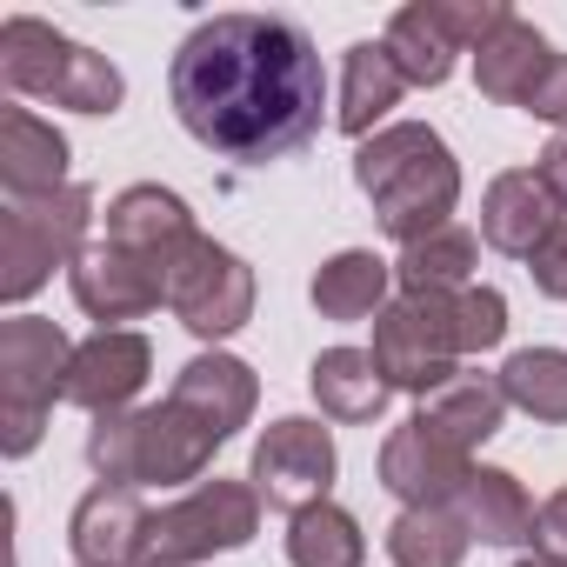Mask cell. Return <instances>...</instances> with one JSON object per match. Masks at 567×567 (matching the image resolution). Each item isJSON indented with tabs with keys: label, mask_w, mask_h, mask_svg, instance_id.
<instances>
[{
	"label": "cell",
	"mask_w": 567,
	"mask_h": 567,
	"mask_svg": "<svg viewBox=\"0 0 567 567\" xmlns=\"http://www.w3.org/2000/svg\"><path fill=\"white\" fill-rule=\"evenodd\" d=\"M167 101L200 147L240 167H267L321 134L328 74L295 21L214 14L181 41L167 68Z\"/></svg>",
	"instance_id": "obj_1"
},
{
	"label": "cell",
	"mask_w": 567,
	"mask_h": 567,
	"mask_svg": "<svg viewBox=\"0 0 567 567\" xmlns=\"http://www.w3.org/2000/svg\"><path fill=\"white\" fill-rule=\"evenodd\" d=\"M354 187L374 200L381 234H394L408 247V240L447 227V214L461 200V161L447 154V141L427 121H394L354 147Z\"/></svg>",
	"instance_id": "obj_2"
},
{
	"label": "cell",
	"mask_w": 567,
	"mask_h": 567,
	"mask_svg": "<svg viewBox=\"0 0 567 567\" xmlns=\"http://www.w3.org/2000/svg\"><path fill=\"white\" fill-rule=\"evenodd\" d=\"M220 434L187 414L181 401H161V408H121V414H101L87 427V467L114 487H181V481H200L207 461H214Z\"/></svg>",
	"instance_id": "obj_3"
},
{
	"label": "cell",
	"mask_w": 567,
	"mask_h": 567,
	"mask_svg": "<svg viewBox=\"0 0 567 567\" xmlns=\"http://www.w3.org/2000/svg\"><path fill=\"white\" fill-rule=\"evenodd\" d=\"M0 81L28 101H54V107H74V114H114L127 101V81L107 54L68 41L61 28H48L34 14L0 21Z\"/></svg>",
	"instance_id": "obj_4"
},
{
	"label": "cell",
	"mask_w": 567,
	"mask_h": 567,
	"mask_svg": "<svg viewBox=\"0 0 567 567\" xmlns=\"http://www.w3.org/2000/svg\"><path fill=\"white\" fill-rule=\"evenodd\" d=\"M68 374H74L68 328H54L41 315L0 321V454L8 461L41 447L48 408L68 401Z\"/></svg>",
	"instance_id": "obj_5"
},
{
	"label": "cell",
	"mask_w": 567,
	"mask_h": 567,
	"mask_svg": "<svg viewBox=\"0 0 567 567\" xmlns=\"http://www.w3.org/2000/svg\"><path fill=\"white\" fill-rule=\"evenodd\" d=\"M87 220H94V187H61L0 207V301L21 308L54 280V267H74L87 254Z\"/></svg>",
	"instance_id": "obj_6"
},
{
	"label": "cell",
	"mask_w": 567,
	"mask_h": 567,
	"mask_svg": "<svg viewBox=\"0 0 567 567\" xmlns=\"http://www.w3.org/2000/svg\"><path fill=\"white\" fill-rule=\"evenodd\" d=\"M260 534V494L254 481H194L181 501H167L147 527L141 567H194L207 554H234Z\"/></svg>",
	"instance_id": "obj_7"
},
{
	"label": "cell",
	"mask_w": 567,
	"mask_h": 567,
	"mask_svg": "<svg viewBox=\"0 0 567 567\" xmlns=\"http://www.w3.org/2000/svg\"><path fill=\"white\" fill-rule=\"evenodd\" d=\"M388 388L427 401L441 381L461 374V334H454V295H394L374 315V348Z\"/></svg>",
	"instance_id": "obj_8"
},
{
	"label": "cell",
	"mask_w": 567,
	"mask_h": 567,
	"mask_svg": "<svg viewBox=\"0 0 567 567\" xmlns=\"http://www.w3.org/2000/svg\"><path fill=\"white\" fill-rule=\"evenodd\" d=\"M334 474H341L334 434H328L321 421H308V414H280V421H267L260 441H254V467H247L260 507L288 514V520L308 514V507H321L328 487H334Z\"/></svg>",
	"instance_id": "obj_9"
},
{
	"label": "cell",
	"mask_w": 567,
	"mask_h": 567,
	"mask_svg": "<svg viewBox=\"0 0 567 567\" xmlns=\"http://www.w3.org/2000/svg\"><path fill=\"white\" fill-rule=\"evenodd\" d=\"M167 308H174V321H181L187 334H200V341H227V334H240V328L254 321V267H247L234 247L194 234L187 254L174 260Z\"/></svg>",
	"instance_id": "obj_10"
},
{
	"label": "cell",
	"mask_w": 567,
	"mask_h": 567,
	"mask_svg": "<svg viewBox=\"0 0 567 567\" xmlns=\"http://www.w3.org/2000/svg\"><path fill=\"white\" fill-rule=\"evenodd\" d=\"M68 288H74V308L101 328L114 321H141L167 301V267L161 260H141L114 240H94L74 267H68Z\"/></svg>",
	"instance_id": "obj_11"
},
{
	"label": "cell",
	"mask_w": 567,
	"mask_h": 567,
	"mask_svg": "<svg viewBox=\"0 0 567 567\" xmlns=\"http://www.w3.org/2000/svg\"><path fill=\"white\" fill-rule=\"evenodd\" d=\"M474 474V454H461L447 434H434L421 414L381 441V487L401 507H454Z\"/></svg>",
	"instance_id": "obj_12"
},
{
	"label": "cell",
	"mask_w": 567,
	"mask_h": 567,
	"mask_svg": "<svg viewBox=\"0 0 567 567\" xmlns=\"http://www.w3.org/2000/svg\"><path fill=\"white\" fill-rule=\"evenodd\" d=\"M560 200L547 194V181L534 167H507L487 181L481 194V240L494 254H514V260H534L554 234H560Z\"/></svg>",
	"instance_id": "obj_13"
},
{
	"label": "cell",
	"mask_w": 567,
	"mask_h": 567,
	"mask_svg": "<svg viewBox=\"0 0 567 567\" xmlns=\"http://www.w3.org/2000/svg\"><path fill=\"white\" fill-rule=\"evenodd\" d=\"M147 374H154L147 334H134V328H101V334H87V341L74 348L68 401L101 421V414H121V408L147 388Z\"/></svg>",
	"instance_id": "obj_14"
},
{
	"label": "cell",
	"mask_w": 567,
	"mask_h": 567,
	"mask_svg": "<svg viewBox=\"0 0 567 567\" xmlns=\"http://www.w3.org/2000/svg\"><path fill=\"white\" fill-rule=\"evenodd\" d=\"M147 527H154V514H147L141 487L101 481V487L81 494V507H74V520H68V547H74L81 567H141Z\"/></svg>",
	"instance_id": "obj_15"
},
{
	"label": "cell",
	"mask_w": 567,
	"mask_h": 567,
	"mask_svg": "<svg viewBox=\"0 0 567 567\" xmlns=\"http://www.w3.org/2000/svg\"><path fill=\"white\" fill-rule=\"evenodd\" d=\"M194 234H200V227H194V207H187L181 194L154 187V181L121 187V194L107 200V240L127 247V254H141V260H161L167 280H174V260L187 254Z\"/></svg>",
	"instance_id": "obj_16"
},
{
	"label": "cell",
	"mask_w": 567,
	"mask_h": 567,
	"mask_svg": "<svg viewBox=\"0 0 567 567\" xmlns=\"http://www.w3.org/2000/svg\"><path fill=\"white\" fill-rule=\"evenodd\" d=\"M0 181H8V200H41V194L74 187L68 134L54 121H41L34 107H8L0 114Z\"/></svg>",
	"instance_id": "obj_17"
},
{
	"label": "cell",
	"mask_w": 567,
	"mask_h": 567,
	"mask_svg": "<svg viewBox=\"0 0 567 567\" xmlns=\"http://www.w3.org/2000/svg\"><path fill=\"white\" fill-rule=\"evenodd\" d=\"M167 401H181L187 414H200V421L227 441V434H240V427L254 421L260 381H254V368L234 361V354H194V361L174 374V394H167Z\"/></svg>",
	"instance_id": "obj_18"
},
{
	"label": "cell",
	"mask_w": 567,
	"mask_h": 567,
	"mask_svg": "<svg viewBox=\"0 0 567 567\" xmlns=\"http://www.w3.org/2000/svg\"><path fill=\"white\" fill-rule=\"evenodd\" d=\"M401 94H408V81H401V68H394L388 41H354V48H348V61H341L334 127H341V134H354V141H368V134H381V121L401 107Z\"/></svg>",
	"instance_id": "obj_19"
},
{
	"label": "cell",
	"mask_w": 567,
	"mask_h": 567,
	"mask_svg": "<svg viewBox=\"0 0 567 567\" xmlns=\"http://www.w3.org/2000/svg\"><path fill=\"white\" fill-rule=\"evenodd\" d=\"M308 388H315L321 414H328V421H348V427L381 421V408H388V394H394L388 374H381V361H374L368 348H328V354H315Z\"/></svg>",
	"instance_id": "obj_20"
},
{
	"label": "cell",
	"mask_w": 567,
	"mask_h": 567,
	"mask_svg": "<svg viewBox=\"0 0 567 567\" xmlns=\"http://www.w3.org/2000/svg\"><path fill=\"white\" fill-rule=\"evenodd\" d=\"M421 421L434 427V434H447L461 454H474V447H487L494 434H501V421H507V394H501V374H454V381H441L427 401H421Z\"/></svg>",
	"instance_id": "obj_21"
},
{
	"label": "cell",
	"mask_w": 567,
	"mask_h": 567,
	"mask_svg": "<svg viewBox=\"0 0 567 567\" xmlns=\"http://www.w3.org/2000/svg\"><path fill=\"white\" fill-rule=\"evenodd\" d=\"M454 514H461L467 534L487 540V547H520V540H534V520H540L534 494H527L507 467H474L467 487H461V501H454Z\"/></svg>",
	"instance_id": "obj_22"
},
{
	"label": "cell",
	"mask_w": 567,
	"mask_h": 567,
	"mask_svg": "<svg viewBox=\"0 0 567 567\" xmlns=\"http://www.w3.org/2000/svg\"><path fill=\"white\" fill-rule=\"evenodd\" d=\"M547 61H554V48L540 41V28L514 14L494 41H481V54H474V81H481L487 101H501V107H527V94H534V81L547 74Z\"/></svg>",
	"instance_id": "obj_23"
},
{
	"label": "cell",
	"mask_w": 567,
	"mask_h": 567,
	"mask_svg": "<svg viewBox=\"0 0 567 567\" xmlns=\"http://www.w3.org/2000/svg\"><path fill=\"white\" fill-rule=\"evenodd\" d=\"M388 288H394V260H381L368 247H348V254L321 260L315 308H321V321H374L388 308Z\"/></svg>",
	"instance_id": "obj_24"
},
{
	"label": "cell",
	"mask_w": 567,
	"mask_h": 567,
	"mask_svg": "<svg viewBox=\"0 0 567 567\" xmlns=\"http://www.w3.org/2000/svg\"><path fill=\"white\" fill-rule=\"evenodd\" d=\"M474 260H481V240L447 220L401 247L394 280H401V295H461V288H474Z\"/></svg>",
	"instance_id": "obj_25"
},
{
	"label": "cell",
	"mask_w": 567,
	"mask_h": 567,
	"mask_svg": "<svg viewBox=\"0 0 567 567\" xmlns=\"http://www.w3.org/2000/svg\"><path fill=\"white\" fill-rule=\"evenodd\" d=\"M381 41H388V54H394L408 87H441L454 74V54H461V41L441 21V0H414V8H401Z\"/></svg>",
	"instance_id": "obj_26"
},
{
	"label": "cell",
	"mask_w": 567,
	"mask_h": 567,
	"mask_svg": "<svg viewBox=\"0 0 567 567\" xmlns=\"http://www.w3.org/2000/svg\"><path fill=\"white\" fill-rule=\"evenodd\" d=\"M474 547L467 520L454 507H401L388 527V560L394 567H461Z\"/></svg>",
	"instance_id": "obj_27"
},
{
	"label": "cell",
	"mask_w": 567,
	"mask_h": 567,
	"mask_svg": "<svg viewBox=\"0 0 567 567\" xmlns=\"http://www.w3.org/2000/svg\"><path fill=\"white\" fill-rule=\"evenodd\" d=\"M288 560L295 567H361L368 560V534H361V520L348 507L321 501V507L288 520Z\"/></svg>",
	"instance_id": "obj_28"
},
{
	"label": "cell",
	"mask_w": 567,
	"mask_h": 567,
	"mask_svg": "<svg viewBox=\"0 0 567 567\" xmlns=\"http://www.w3.org/2000/svg\"><path fill=\"white\" fill-rule=\"evenodd\" d=\"M501 394H507V408L560 427L567 421V354L560 348H520V354H507Z\"/></svg>",
	"instance_id": "obj_29"
},
{
	"label": "cell",
	"mask_w": 567,
	"mask_h": 567,
	"mask_svg": "<svg viewBox=\"0 0 567 567\" xmlns=\"http://www.w3.org/2000/svg\"><path fill=\"white\" fill-rule=\"evenodd\" d=\"M454 334H461V354L501 348V334H507V301H501V288H461V295H454Z\"/></svg>",
	"instance_id": "obj_30"
},
{
	"label": "cell",
	"mask_w": 567,
	"mask_h": 567,
	"mask_svg": "<svg viewBox=\"0 0 567 567\" xmlns=\"http://www.w3.org/2000/svg\"><path fill=\"white\" fill-rule=\"evenodd\" d=\"M527 114L567 134V54H554V61H547V74H540V81H534V94H527Z\"/></svg>",
	"instance_id": "obj_31"
},
{
	"label": "cell",
	"mask_w": 567,
	"mask_h": 567,
	"mask_svg": "<svg viewBox=\"0 0 567 567\" xmlns=\"http://www.w3.org/2000/svg\"><path fill=\"white\" fill-rule=\"evenodd\" d=\"M534 554L567 567V487H554V494L540 501V520H534Z\"/></svg>",
	"instance_id": "obj_32"
},
{
	"label": "cell",
	"mask_w": 567,
	"mask_h": 567,
	"mask_svg": "<svg viewBox=\"0 0 567 567\" xmlns=\"http://www.w3.org/2000/svg\"><path fill=\"white\" fill-rule=\"evenodd\" d=\"M527 274H534V288H540L547 301H567V227H560L534 260H527Z\"/></svg>",
	"instance_id": "obj_33"
},
{
	"label": "cell",
	"mask_w": 567,
	"mask_h": 567,
	"mask_svg": "<svg viewBox=\"0 0 567 567\" xmlns=\"http://www.w3.org/2000/svg\"><path fill=\"white\" fill-rule=\"evenodd\" d=\"M534 174L547 181V194L567 207V134H554L547 147H540V161H534Z\"/></svg>",
	"instance_id": "obj_34"
},
{
	"label": "cell",
	"mask_w": 567,
	"mask_h": 567,
	"mask_svg": "<svg viewBox=\"0 0 567 567\" xmlns=\"http://www.w3.org/2000/svg\"><path fill=\"white\" fill-rule=\"evenodd\" d=\"M514 567H560V560H540V554H527V560H514Z\"/></svg>",
	"instance_id": "obj_35"
}]
</instances>
